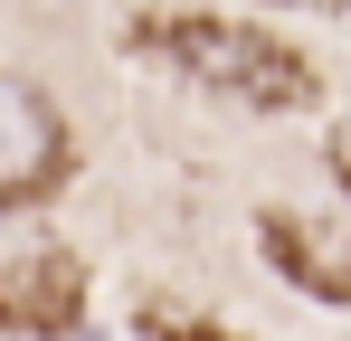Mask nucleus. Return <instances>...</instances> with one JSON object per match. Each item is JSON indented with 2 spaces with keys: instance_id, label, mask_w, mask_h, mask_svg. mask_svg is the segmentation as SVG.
<instances>
[{
  "instance_id": "2",
  "label": "nucleus",
  "mask_w": 351,
  "mask_h": 341,
  "mask_svg": "<svg viewBox=\"0 0 351 341\" xmlns=\"http://www.w3.org/2000/svg\"><path fill=\"white\" fill-rule=\"evenodd\" d=\"M66 180H76V133L58 95L0 66V209H48Z\"/></svg>"
},
{
  "instance_id": "6",
  "label": "nucleus",
  "mask_w": 351,
  "mask_h": 341,
  "mask_svg": "<svg viewBox=\"0 0 351 341\" xmlns=\"http://www.w3.org/2000/svg\"><path fill=\"white\" fill-rule=\"evenodd\" d=\"M276 10H351V0H276Z\"/></svg>"
},
{
  "instance_id": "1",
  "label": "nucleus",
  "mask_w": 351,
  "mask_h": 341,
  "mask_svg": "<svg viewBox=\"0 0 351 341\" xmlns=\"http://www.w3.org/2000/svg\"><path fill=\"white\" fill-rule=\"evenodd\" d=\"M143 48H162L199 86V95H228L237 114H304L323 95L313 57L285 48L276 29H247V19H199V10H162L143 19Z\"/></svg>"
},
{
  "instance_id": "4",
  "label": "nucleus",
  "mask_w": 351,
  "mask_h": 341,
  "mask_svg": "<svg viewBox=\"0 0 351 341\" xmlns=\"http://www.w3.org/2000/svg\"><path fill=\"white\" fill-rule=\"evenodd\" d=\"M76 313H86V266L66 247H10L0 256V332L58 341Z\"/></svg>"
},
{
  "instance_id": "5",
  "label": "nucleus",
  "mask_w": 351,
  "mask_h": 341,
  "mask_svg": "<svg viewBox=\"0 0 351 341\" xmlns=\"http://www.w3.org/2000/svg\"><path fill=\"white\" fill-rule=\"evenodd\" d=\"M332 180H342V190H351V114H342V123H332Z\"/></svg>"
},
{
  "instance_id": "3",
  "label": "nucleus",
  "mask_w": 351,
  "mask_h": 341,
  "mask_svg": "<svg viewBox=\"0 0 351 341\" xmlns=\"http://www.w3.org/2000/svg\"><path fill=\"white\" fill-rule=\"evenodd\" d=\"M256 237H266V266H276L294 294L351 303V218H323V209H266Z\"/></svg>"
}]
</instances>
